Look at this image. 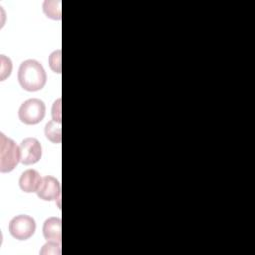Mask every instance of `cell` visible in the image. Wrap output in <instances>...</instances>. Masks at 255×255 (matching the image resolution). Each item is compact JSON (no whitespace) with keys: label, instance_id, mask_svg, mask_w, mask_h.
I'll list each match as a JSON object with an SVG mask.
<instances>
[{"label":"cell","instance_id":"cell-1","mask_svg":"<svg viewBox=\"0 0 255 255\" xmlns=\"http://www.w3.org/2000/svg\"><path fill=\"white\" fill-rule=\"evenodd\" d=\"M18 81L24 90L36 92L46 85L47 74L41 63L29 59L21 63L18 70Z\"/></svg>","mask_w":255,"mask_h":255},{"label":"cell","instance_id":"cell-2","mask_svg":"<svg viewBox=\"0 0 255 255\" xmlns=\"http://www.w3.org/2000/svg\"><path fill=\"white\" fill-rule=\"evenodd\" d=\"M21 162L20 146L7 137L3 132L0 133V171L2 173L11 172L18 163Z\"/></svg>","mask_w":255,"mask_h":255},{"label":"cell","instance_id":"cell-3","mask_svg":"<svg viewBox=\"0 0 255 255\" xmlns=\"http://www.w3.org/2000/svg\"><path fill=\"white\" fill-rule=\"evenodd\" d=\"M46 114L45 103L37 98L25 101L19 108L18 116L22 123L26 125H36L40 123Z\"/></svg>","mask_w":255,"mask_h":255},{"label":"cell","instance_id":"cell-4","mask_svg":"<svg viewBox=\"0 0 255 255\" xmlns=\"http://www.w3.org/2000/svg\"><path fill=\"white\" fill-rule=\"evenodd\" d=\"M8 229L14 238L27 240L36 231V221L33 217L26 214L16 215L10 220Z\"/></svg>","mask_w":255,"mask_h":255},{"label":"cell","instance_id":"cell-5","mask_svg":"<svg viewBox=\"0 0 255 255\" xmlns=\"http://www.w3.org/2000/svg\"><path fill=\"white\" fill-rule=\"evenodd\" d=\"M21 162L24 165H31L38 162L42 157V146L35 137H27L20 143Z\"/></svg>","mask_w":255,"mask_h":255},{"label":"cell","instance_id":"cell-6","mask_svg":"<svg viewBox=\"0 0 255 255\" xmlns=\"http://www.w3.org/2000/svg\"><path fill=\"white\" fill-rule=\"evenodd\" d=\"M37 195L39 198L45 201H52L60 199L61 197V184L53 176L47 175L43 177L42 183L37 190Z\"/></svg>","mask_w":255,"mask_h":255},{"label":"cell","instance_id":"cell-7","mask_svg":"<svg viewBox=\"0 0 255 255\" xmlns=\"http://www.w3.org/2000/svg\"><path fill=\"white\" fill-rule=\"evenodd\" d=\"M42 180L43 177L37 170L27 169L21 174L19 178V186L24 192H37L42 183Z\"/></svg>","mask_w":255,"mask_h":255},{"label":"cell","instance_id":"cell-8","mask_svg":"<svg viewBox=\"0 0 255 255\" xmlns=\"http://www.w3.org/2000/svg\"><path fill=\"white\" fill-rule=\"evenodd\" d=\"M62 220L53 216L45 220L43 224V235L47 241H56L61 243L62 239Z\"/></svg>","mask_w":255,"mask_h":255},{"label":"cell","instance_id":"cell-9","mask_svg":"<svg viewBox=\"0 0 255 255\" xmlns=\"http://www.w3.org/2000/svg\"><path fill=\"white\" fill-rule=\"evenodd\" d=\"M45 135L53 143H60L62 139L61 134V123L56 121H50L45 126Z\"/></svg>","mask_w":255,"mask_h":255},{"label":"cell","instance_id":"cell-10","mask_svg":"<svg viewBox=\"0 0 255 255\" xmlns=\"http://www.w3.org/2000/svg\"><path fill=\"white\" fill-rule=\"evenodd\" d=\"M45 15L53 20H61V2L60 1H45L43 4Z\"/></svg>","mask_w":255,"mask_h":255},{"label":"cell","instance_id":"cell-11","mask_svg":"<svg viewBox=\"0 0 255 255\" xmlns=\"http://www.w3.org/2000/svg\"><path fill=\"white\" fill-rule=\"evenodd\" d=\"M1 61V67H0V79L1 81H4L6 78H8L11 75L13 64L9 57H6L5 55H1L0 57Z\"/></svg>","mask_w":255,"mask_h":255},{"label":"cell","instance_id":"cell-12","mask_svg":"<svg viewBox=\"0 0 255 255\" xmlns=\"http://www.w3.org/2000/svg\"><path fill=\"white\" fill-rule=\"evenodd\" d=\"M42 255H60L61 254V243L56 241H48L43 245L40 250Z\"/></svg>","mask_w":255,"mask_h":255},{"label":"cell","instance_id":"cell-13","mask_svg":"<svg viewBox=\"0 0 255 255\" xmlns=\"http://www.w3.org/2000/svg\"><path fill=\"white\" fill-rule=\"evenodd\" d=\"M49 65L55 73H61V50L54 51L49 57Z\"/></svg>","mask_w":255,"mask_h":255},{"label":"cell","instance_id":"cell-14","mask_svg":"<svg viewBox=\"0 0 255 255\" xmlns=\"http://www.w3.org/2000/svg\"><path fill=\"white\" fill-rule=\"evenodd\" d=\"M52 118L53 121L61 123V99L55 101L52 107Z\"/></svg>","mask_w":255,"mask_h":255}]
</instances>
